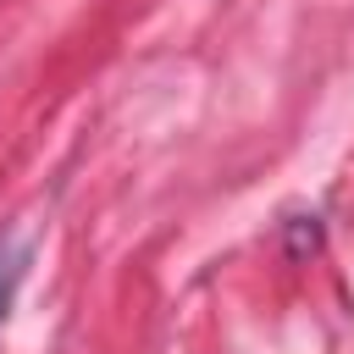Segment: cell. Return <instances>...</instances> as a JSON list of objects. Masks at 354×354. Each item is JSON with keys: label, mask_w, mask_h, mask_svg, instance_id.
<instances>
[{"label": "cell", "mask_w": 354, "mask_h": 354, "mask_svg": "<svg viewBox=\"0 0 354 354\" xmlns=\"http://www.w3.org/2000/svg\"><path fill=\"white\" fill-rule=\"evenodd\" d=\"M22 271H28V249L17 238H0V321L17 299V288H22Z\"/></svg>", "instance_id": "obj_1"}]
</instances>
